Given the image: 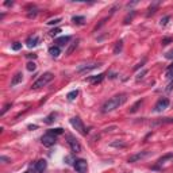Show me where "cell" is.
Masks as SVG:
<instances>
[{"mask_svg":"<svg viewBox=\"0 0 173 173\" xmlns=\"http://www.w3.org/2000/svg\"><path fill=\"white\" fill-rule=\"evenodd\" d=\"M126 100H127V95H126V93L116 95V96L108 99L106 103H104V104H103L102 112H104V114H108V112L115 111L116 108H119L120 106H123V104H125Z\"/></svg>","mask_w":173,"mask_h":173,"instance_id":"obj_1","label":"cell"},{"mask_svg":"<svg viewBox=\"0 0 173 173\" xmlns=\"http://www.w3.org/2000/svg\"><path fill=\"white\" fill-rule=\"evenodd\" d=\"M53 79H54L53 73H50V72H46V73H43V74H42V76L38 79V80L35 81V83L32 84V89H38V88H42V86L48 85V84L50 83Z\"/></svg>","mask_w":173,"mask_h":173,"instance_id":"obj_2","label":"cell"},{"mask_svg":"<svg viewBox=\"0 0 173 173\" xmlns=\"http://www.w3.org/2000/svg\"><path fill=\"white\" fill-rule=\"evenodd\" d=\"M71 125L73 126L79 133H81V134H86V133H88V130L84 128V125H83V122H81V119L79 118V116H73V118L71 119Z\"/></svg>","mask_w":173,"mask_h":173,"instance_id":"obj_3","label":"cell"},{"mask_svg":"<svg viewBox=\"0 0 173 173\" xmlns=\"http://www.w3.org/2000/svg\"><path fill=\"white\" fill-rule=\"evenodd\" d=\"M41 142H42V145H43V146L50 148V146H53V145L57 142V137H56V135H53V134H50V133H46V134L42 137Z\"/></svg>","mask_w":173,"mask_h":173,"instance_id":"obj_4","label":"cell"},{"mask_svg":"<svg viewBox=\"0 0 173 173\" xmlns=\"http://www.w3.org/2000/svg\"><path fill=\"white\" fill-rule=\"evenodd\" d=\"M170 102L168 97H161L157 103H156V106H154V111L156 112H162L164 110H167L169 107Z\"/></svg>","mask_w":173,"mask_h":173,"instance_id":"obj_5","label":"cell"},{"mask_svg":"<svg viewBox=\"0 0 173 173\" xmlns=\"http://www.w3.org/2000/svg\"><path fill=\"white\" fill-rule=\"evenodd\" d=\"M73 167H74V169H76L77 173H85L86 169H88V164H86L85 160L79 158V160H76L73 162Z\"/></svg>","mask_w":173,"mask_h":173,"instance_id":"obj_6","label":"cell"},{"mask_svg":"<svg viewBox=\"0 0 173 173\" xmlns=\"http://www.w3.org/2000/svg\"><path fill=\"white\" fill-rule=\"evenodd\" d=\"M97 66H100L99 62H91V64H83L77 68V72L79 73H88V72L93 71V69H96Z\"/></svg>","mask_w":173,"mask_h":173,"instance_id":"obj_7","label":"cell"},{"mask_svg":"<svg viewBox=\"0 0 173 173\" xmlns=\"http://www.w3.org/2000/svg\"><path fill=\"white\" fill-rule=\"evenodd\" d=\"M68 143H69V146H71V149H72V151H73V153H80V151H81L80 143H79V141H77L74 137L68 135Z\"/></svg>","mask_w":173,"mask_h":173,"instance_id":"obj_8","label":"cell"},{"mask_svg":"<svg viewBox=\"0 0 173 173\" xmlns=\"http://www.w3.org/2000/svg\"><path fill=\"white\" fill-rule=\"evenodd\" d=\"M148 156H149V151L148 150L139 151V153L134 154V156H131V157L128 158V162H130V164H134V162H137V161H139V160H143V158L148 157Z\"/></svg>","mask_w":173,"mask_h":173,"instance_id":"obj_9","label":"cell"},{"mask_svg":"<svg viewBox=\"0 0 173 173\" xmlns=\"http://www.w3.org/2000/svg\"><path fill=\"white\" fill-rule=\"evenodd\" d=\"M38 42H39V38L37 35H31L27 38V41H26V43H27V46L29 48H35L37 45H38Z\"/></svg>","mask_w":173,"mask_h":173,"instance_id":"obj_10","label":"cell"},{"mask_svg":"<svg viewBox=\"0 0 173 173\" xmlns=\"http://www.w3.org/2000/svg\"><path fill=\"white\" fill-rule=\"evenodd\" d=\"M46 167H48V164H46L45 160H39L35 162V165H34V168H35L37 172H43V170L46 169Z\"/></svg>","mask_w":173,"mask_h":173,"instance_id":"obj_11","label":"cell"},{"mask_svg":"<svg viewBox=\"0 0 173 173\" xmlns=\"http://www.w3.org/2000/svg\"><path fill=\"white\" fill-rule=\"evenodd\" d=\"M22 80H23V74L20 73H16L15 76L12 77V80H11V86H15V85H18L19 83H22Z\"/></svg>","mask_w":173,"mask_h":173,"instance_id":"obj_12","label":"cell"},{"mask_svg":"<svg viewBox=\"0 0 173 173\" xmlns=\"http://www.w3.org/2000/svg\"><path fill=\"white\" fill-rule=\"evenodd\" d=\"M104 76L106 74L104 73H100V74H97V76H93V77H89V81L92 84H99V83H102L103 81V79H104Z\"/></svg>","mask_w":173,"mask_h":173,"instance_id":"obj_13","label":"cell"},{"mask_svg":"<svg viewBox=\"0 0 173 173\" xmlns=\"http://www.w3.org/2000/svg\"><path fill=\"white\" fill-rule=\"evenodd\" d=\"M49 53H50V56L51 57H58V56H60V53H61V50H60V46H51L50 49H49Z\"/></svg>","mask_w":173,"mask_h":173,"instance_id":"obj_14","label":"cell"},{"mask_svg":"<svg viewBox=\"0 0 173 173\" xmlns=\"http://www.w3.org/2000/svg\"><path fill=\"white\" fill-rule=\"evenodd\" d=\"M69 41H71V37H61V38L56 39V43H57V46H65L68 45Z\"/></svg>","mask_w":173,"mask_h":173,"instance_id":"obj_15","label":"cell"},{"mask_svg":"<svg viewBox=\"0 0 173 173\" xmlns=\"http://www.w3.org/2000/svg\"><path fill=\"white\" fill-rule=\"evenodd\" d=\"M169 160H173V153L165 154L164 157H161L160 160H158V164H160V165H162V164H165V162H167V161H169Z\"/></svg>","mask_w":173,"mask_h":173,"instance_id":"obj_16","label":"cell"},{"mask_svg":"<svg viewBox=\"0 0 173 173\" xmlns=\"http://www.w3.org/2000/svg\"><path fill=\"white\" fill-rule=\"evenodd\" d=\"M56 118H57V114H56V112H51V114H50L49 116H46L43 122L48 123V125H50V123H53V122L56 120Z\"/></svg>","mask_w":173,"mask_h":173,"instance_id":"obj_17","label":"cell"},{"mask_svg":"<svg viewBox=\"0 0 173 173\" xmlns=\"http://www.w3.org/2000/svg\"><path fill=\"white\" fill-rule=\"evenodd\" d=\"M122 48H123V42H122V41L116 42L115 48H114V54H119V53L122 51Z\"/></svg>","mask_w":173,"mask_h":173,"instance_id":"obj_18","label":"cell"},{"mask_svg":"<svg viewBox=\"0 0 173 173\" xmlns=\"http://www.w3.org/2000/svg\"><path fill=\"white\" fill-rule=\"evenodd\" d=\"M77 95H79V91L77 89H74V91H72V92H69L66 95V97H68V100H74L77 97Z\"/></svg>","mask_w":173,"mask_h":173,"instance_id":"obj_19","label":"cell"},{"mask_svg":"<svg viewBox=\"0 0 173 173\" xmlns=\"http://www.w3.org/2000/svg\"><path fill=\"white\" fill-rule=\"evenodd\" d=\"M72 20H73L76 25H83L84 20H85V18H84V16H73V18H72Z\"/></svg>","mask_w":173,"mask_h":173,"instance_id":"obj_20","label":"cell"},{"mask_svg":"<svg viewBox=\"0 0 173 173\" xmlns=\"http://www.w3.org/2000/svg\"><path fill=\"white\" fill-rule=\"evenodd\" d=\"M158 6H160V1H157V3H154L153 6H150V8H149V12H148V16H150L151 14L156 12V10H157Z\"/></svg>","mask_w":173,"mask_h":173,"instance_id":"obj_21","label":"cell"},{"mask_svg":"<svg viewBox=\"0 0 173 173\" xmlns=\"http://www.w3.org/2000/svg\"><path fill=\"white\" fill-rule=\"evenodd\" d=\"M165 77H167V79H172L173 77V65H170V66L167 69V72H165Z\"/></svg>","mask_w":173,"mask_h":173,"instance_id":"obj_22","label":"cell"},{"mask_svg":"<svg viewBox=\"0 0 173 173\" xmlns=\"http://www.w3.org/2000/svg\"><path fill=\"white\" fill-rule=\"evenodd\" d=\"M141 104H142V100H138V102L135 103L134 106H133L131 108H130V112H131V114H134V112H137V111H138V107L141 106Z\"/></svg>","mask_w":173,"mask_h":173,"instance_id":"obj_23","label":"cell"},{"mask_svg":"<svg viewBox=\"0 0 173 173\" xmlns=\"http://www.w3.org/2000/svg\"><path fill=\"white\" fill-rule=\"evenodd\" d=\"M164 123H173V119H172V118H165V119H161V120L156 122L154 125H164Z\"/></svg>","mask_w":173,"mask_h":173,"instance_id":"obj_24","label":"cell"},{"mask_svg":"<svg viewBox=\"0 0 173 173\" xmlns=\"http://www.w3.org/2000/svg\"><path fill=\"white\" fill-rule=\"evenodd\" d=\"M134 15H135V11H131V14H128V15L125 18V25H128V23L131 22V19H133V16Z\"/></svg>","mask_w":173,"mask_h":173,"instance_id":"obj_25","label":"cell"},{"mask_svg":"<svg viewBox=\"0 0 173 173\" xmlns=\"http://www.w3.org/2000/svg\"><path fill=\"white\" fill-rule=\"evenodd\" d=\"M26 68H27V71L29 72H34L37 69V65H35V62H29Z\"/></svg>","mask_w":173,"mask_h":173,"instance_id":"obj_26","label":"cell"},{"mask_svg":"<svg viewBox=\"0 0 173 173\" xmlns=\"http://www.w3.org/2000/svg\"><path fill=\"white\" fill-rule=\"evenodd\" d=\"M48 133H50V134H53V135H60V134H62V128H53V130H49Z\"/></svg>","mask_w":173,"mask_h":173,"instance_id":"obj_27","label":"cell"},{"mask_svg":"<svg viewBox=\"0 0 173 173\" xmlns=\"http://www.w3.org/2000/svg\"><path fill=\"white\" fill-rule=\"evenodd\" d=\"M11 49H12V50H15V51L20 50V49H22V43H20V42H15V43H12Z\"/></svg>","mask_w":173,"mask_h":173,"instance_id":"obj_28","label":"cell"},{"mask_svg":"<svg viewBox=\"0 0 173 173\" xmlns=\"http://www.w3.org/2000/svg\"><path fill=\"white\" fill-rule=\"evenodd\" d=\"M60 22H61V18H56V19L49 20V22H48V25H49V26H53V25H58Z\"/></svg>","mask_w":173,"mask_h":173,"instance_id":"obj_29","label":"cell"},{"mask_svg":"<svg viewBox=\"0 0 173 173\" xmlns=\"http://www.w3.org/2000/svg\"><path fill=\"white\" fill-rule=\"evenodd\" d=\"M169 20H170V16L169 15H168V16H164L162 19H161V26H167Z\"/></svg>","mask_w":173,"mask_h":173,"instance_id":"obj_30","label":"cell"},{"mask_svg":"<svg viewBox=\"0 0 173 173\" xmlns=\"http://www.w3.org/2000/svg\"><path fill=\"white\" fill-rule=\"evenodd\" d=\"M111 146H116V148H125L126 143H123V142H112Z\"/></svg>","mask_w":173,"mask_h":173,"instance_id":"obj_31","label":"cell"},{"mask_svg":"<svg viewBox=\"0 0 173 173\" xmlns=\"http://www.w3.org/2000/svg\"><path fill=\"white\" fill-rule=\"evenodd\" d=\"M165 58H167V60H173V50L165 53Z\"/></svg>","mask_w":173,"mask_h":173,"instance_id":"obj_32","label":"cell"},{"mask_svg":"<svg viewBox=\"0 0 173 173\" xmlns=\"http://www.w3.org/2000/svg\"><path fill=\"white\" fill-rule=\"evenodd\" d=\"M58 32H61V30H60V29H53V30L50 31V35L54 37V35H57Z\"/></svg>","mask_w":173,"mask_h":173,"instance_id":"obj_33","label":"cell"},{"mask_svg":"<svg viewBox=\"0 0 173 173\" xmlns=\"http://www.w3.org/2000/svg\"><path fill=\"white\" fill-rule=\"evenodd\" d=\"M76 48H77V42H74L73 45H72L71 48H69V50H68V54H71V53H72V51H73Z\"/></svg>","mask_w":173,"mask_h":173,"instance_id":"obj_34","label":"cell"},{"mask_svg":"<svg viewBox=\"0 0 173 173\" xmlns=\"http://www.w3.org/2000/svg\"><path fill=\"white\" fill-rule=\"evenodd\" d=\"M146 73H148V71H146V69H143V71H142L141 73H139V74H138V76H137V79H138V80H139V79H142V77H143Z\"/></svg>","mask_w":173,"mask_h":173,"instance_id":"obj_35","label":"cell"},{"mask_svg":"<svg viewBox=\"0 0 173 173\" xmlns=\"http://www.w3.org/2000/svg\"><path fill=\"white\" fill-rule=\"evenodd\" d=\"M37 12H38V11L34 8V10H32V12H29V14H27V16H29V18H34V16L37 15Z\"/></svg>","mask_w":173,"mask_h":173,"instance_id":"obj_36","label":"cell"},{"mask_svg":"<svg viewBox=\"0 0 173 173\" xmlns=\"http://www.w3.org/2000/svg\"><path fill=\"white\" fill-rule=\"evenodd\" d=\"M170 41H172V38H165V39H162V45H168Z\"/></svg>","mask_w":173,"mask_h":173,"instance_id":"obj_37","label":"cell"},{"mask_svg":"<svg viewBox=\"0 0 173 173\" xmlns=\"http://www.w3.org/2000/svg\"><path fill=\"white\" fill-rule=\"evenodd\" d=\"M10 107H11V104H7V106L3 108V111H1V115H4V114H6V112H7V110L10 108Z\"/></svg>","mask_w":173,"mask_h":173,"instance_id":"obj_38","label":"cell"},{"mask_svg":"<svg viewBox=\"0 0 173 173\" xmlns=\"http://www.w3.org/2000/svg\"><path fill=\"white\" fill-rule=\"evenodd\" d=\"M172 89H173V83H170V84H169V85H168L167 91H168V92H170V91H172Z\"/></svg>","mask_w":173,"mask_h":173,"instance_id":"obj_39","label":"cell"},{"mask_svg":"<svg viewBox=\"0 0 173 173\" xmlns=\"http://www.w3.org/2000/svg\"><path fill=\"white\" fill-rule=\"evenodd\" d=\"M0 160L3 161V162H8V161H10V160H8L7 157H4V156H1V157H0Z\"/></svg>","mask_w":173,"mask_h":173,"instance_id":"obj_40","label":"cell"},{"mask_svg":"<svg viewBox=\"0 0 173 173\" xmlns=\"http://www.w3.org/2000/svg\"><path fill=\"white\" fill-rule=\"evenodd\" d=\"M12 1H6V3H4V6H7V7H10V6H12Z\"/></svg>","mask_w":173,"mask_h":173,"instance_id":"obj_41","label":"cell"},{"mask_svg":"<svg viewBox=\"0 0 173 173\" xmlns=\"http://www.w3.org/2000/svg\"><path fill=\"white\" fill-rule=\"evenodd\" d=\"M25 173H31V172H25Z\"/></svg>","mask_w":173,"mask_h":173,"instance_id":"obj_42","label":"cell"}]
</instances>
